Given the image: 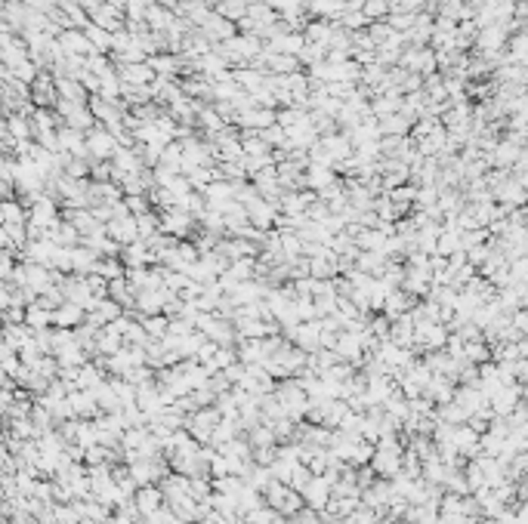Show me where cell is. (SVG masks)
I'll use <instances>...</instances> for the list:
<instances>
[{
    "mask_svg": "<svg viewBox=\"0 0 528 524\" xmlns=\"http://www.w3.org/2000/svg\"><path fill=\"white\" fill-rule=\"evenodd\" d=\"M59 114H62V121H65V127H71V129H90L96 123V117H93V111L87 108L84 102H71V99H59Z\"/></svg>",
    "mask_w": 528,
    "mask_h": 524,
    "instance_id": "2",
    "label": "cell"
},
{
    "mask_svg": "<svg viewBox=\"0 0 528 524\" xmlns=\"http://www.w3.org/2000/svg\"><path fill=\"white\" fill-rule=\"evenodd\" d=\"M349 148H352L349 136H324V139H322V151L328 154L331 160H337V164L349 158Z\"/></svg>",
    "mask_w": 528,
    "mask_h": 524,
    "instance_id": "16",
    "label": "cell"
},
{
    "mask_svg": "<svg viewBox=\"0 0 528 524\" xmlns=\"http://www.w3.org/2000/svg\"><path fill=\"white\" fill-rule=\"evenodd\" d=\"M355 244L361 247V250H371V253H380L386 244V232H368V228H361L359 238H355Z\"/></svg>",
    "mask_w": 528,
    "mask_h": 524,
    "instance_id": "31",
    "label": "cell"
},
{
    "mask_svg": "<svg viewBox=\"0 0 528 524\" xmlns=\"http://www.w3.org/2000/svg\"><path fill=\"white\" fill-rule=\"evenodd\" d=\"M84 31H87V37H90V43H93L96 53H108V49H112V40H115L112 31L99 28V25H93V22H90Z\"/></svg>",
    "mask_w": 528,
    "mask_h": 524,
    "instance_id": "28",
    "label": "cell"
},
{
    "mask_svg": "<svg viewBox=\"0 0 528 524\" xmlns=\"http://www.w3.org/2000/svg\"><path fill=\"white\" fill-rule=\"evenodd\" d=\"M161 166H167V170L180 173V170H182V145H167V148H164Z\"/></svg>",
    "mask_w": 528,
    "mask_h": 524,
    "instance_id": "35",
    "label": "cell"
},
{
    "mask_svg": "<svg viewBox=\"0 0 528 524\" xmlns=\"http://www.w3.org/2000/svg\"><path fill=\"white\" fill-rule=\"evenodd\" d=\"M260 59H263V62H269V68H272V71H278L281 77H285V74H293V71H297V65H300V59H297V55L272 53V49H266V53H263Z\"/></svg>",
    "mask_w": 528,
    "mask_h": 524,
    "instance_id": "18",
    "label": "cell"
},
{
    "mask_svg": "<svg viewBox=\"0 0 528 524\" xmlns=\"http://www.w3.org/2000/svg\"><path fill=\"white\" fill-rule=\"evenodd\" d=\"M59 145H62V151L71 154V158H81V154L90 151V148H87V139H84V133H81V129H71V127L59 129Z\"/></svg>",
    "mask_w": 528,
    "mask_h": 524,
    "instance_id": "13",
    "label": "cell"
},
{
    "mask_svg": "<svg viewBox=\"0 0 528 524\" xmlns=\"http://www.w3.org/2000/svg\"><path fill=\"white\" fill-rule=\"evenodd\" d=\"M337 25H328V22H312L306 28V43H318V47H331V37H334Z\"/></svg>",
    "mask_w": 528,
    "mask_h": 524,
    "instance_id": "23",
    "label": "cell"
},
{
    "mask_svg": "<svg viewBox=\"0 0 528 524\" xmlns=\"http://www.w3.org/2000/svg\"><path fill=\"white\" fill-rule=\"evenodd\" d=\"M244 207H248L250 225H254V228H260V232H263V228H269L275 219H278V213H275V203H272V201H266L263 195H256L254 201H248Z\"/></svg>",
    "mask_w": 528,
    "mask_h": 524,
    "instance_id": "5",
    "label": "cell"
},
{
    "mask_svg": "<svg viewBox=\"0 0 528 524\" xmlns=\"http://www.w3.org/2000/svg\"><path fill=\"white\" fill-rule=\"evenodd\" d=\"M389 269V265H386V256L383 253H371V250H365L359 256V271H365V275H383V271Z\"/></svg>",
    "mask_w": 528,
    "mask_h": 524,
    "instance_id": "22",
    "label": "cell"
},
{
    "mask_svg": "<svg viewBox=\"0 0 528 524\" xmlns=\"http://www.w3.org/2000/svg\"><path fill=\"white\" fill-rule=\"evenodd\" d=\"M0 213H3V225H25V216H22V210L16 201H3Z\"/></svg>",
    "mask_w": 528,
    "mask_h": 524,
    "instance_id": "36",
    "label": "cell"
},
{
    "mask_svg": "<svg viewBox=\"0 0 528 524\" xmlns=\"http://www.w3.org/2000/svg\"><path fill=\"white\" fill-rule=\"evenodd\" d=\"M266 49H272V53H285V55H297L306 49V34H281V37H272V43H269Z\"/></svg>",
    "mask_w": 528,
    "mask_h": 524,
    "instance_id": "14",
    "label": "cell"
},
{
    "mask_svg": "<svg viewBox=\"0 0 528 524\" xmlns=\"http://www.w3.org/2000/svg\"><path fill=\"white\" fill-rule=\"evenodd\" d=\"M324 53H328V47H318V43H306V49L300 53V59L309 62V65H318V62H324Z\"/></svg>",
    "mask_w": 528,
    "mask_h": 524,
    "instance_id": "40",
    "label": "cell"
},
{
    "mask_svg": "<svg viewBox=\"0 0 528 524\" xmlns=\"http://www.w3.org/2000/svg\"><path fill=\"white\" fill-rule=\"evenodd\" d=\"M127 207H130V213H136V216H143V213H149V203L143 201L139 195H130V201H124Z\"/></svg>",
    "mask_w": 528,
    "mask_h": 524,
    "instance_id": "44",
    "label": "cell"
},
{
    "mask_svg": "<svg viewBox=\"0 0 528 524\" xmlns=\"http://www.w3.org/2000/svg\"><path fill=\"white\" fill-rule=\"evenodd\" d=\"M201 31H204L207 37H213V40H232V37H235V25H232V18L219 16V12H211V18L201 25Z\"/></svg>",
    "mask_w": 528,
    "mask_h": 524,
    "instance_id": "10",
    "label": "cell"
},
{
    "mask_svg": "<svg viewBox=\"0 0 528 524\" xmlns=\"http://www.w3.org/2000/svg\"><path fill=\"white\" fill-rule=\"evenodd\" d=\"M368 22H371V18H368L361 10H355V12H343V16H340V25H343L346 31H349V28H365Z\"/></svg>",
    "mask_w": 528,
    "mask_h": 524,
    "instance_id": "39",
    "label": "cell"
},
{
    "mask_svg": "<svg viewBox=\"0 0 528 524\" xmlns=\"http://www.w3.org/2000/svg\"><path fill=\"white\" fill-rule=\"evenodd\" d=\"M374 524H392V521H380V518H377V521H374Z\"/></svg>",
    "mask_w": 528,
    "mask_h": 524,
    "instance_id": "47",
    "label": "cell"
},
{
    "mask_svg": "<svg viewBox=\"0 0 528 524\" xmlns=\"http://www.w3.org/2000/svg\"><path fill=\"white\" fill-rule=\"evenodd\" d=\"M32 99L38 108H47L56 99V80H50V74H38V80L32 84Z\"/></svg>",
    "mask_w": 528,
    "mask_h": 524,
    "instance_id": "15",
    "label": "cell"
},
{
    "mask_svg": "<svg viewBox=\"0 0 528 524\" xmlns=\"http://www.w3.org/2000/svg\"><path fill=\"white\" fill-rule=\"evenodd\" d=\"M402 62L411 68V71H420V74H427L429 68L435 65L433 53H427V49H423V53H420V49H411V53H405V55H402Z\"/></svg>",
    "mask_w": 528,
    "mask_h": 524,
    "instance_id": "26",
    "label": "cell"
},
{
    "mask_svg": "<svg viewBox=\"0 0 528 524\" xmlns=\"http://www.w3.org/2000/svg\"><path fill=\"white\" fill-rule=\"evenodd\" d=\"M371 111L377 117H389V114H396V111H402V99H398V92H386V96L374 99Z\"/></svg>",
    "mask_w": 528,
    "mask_h": 524,
    "instance_id": "27",
    "label": "cell"
},
{
    "mask_svg": "<svg viewBox=\"0 0 528 524\" xmlns=\"http://www.w3.org/2000/svg\"><path fill=\"white\" fill-rule=\"evenodd\" d=\"M189 225H192V219H189V213L182 207H170V210H164V216H161V228L164 232H170L176 238V234H186L189 232Z\"/></svg>",
    "mask_w": 528,
    "mask_h": 524,
    "instance_id": "11",
    "label": "cell"
},
{
    "mask_svg": "<svg viewBox=\"0 0 528 524\" xmlns=\"http://www.w3.org/2000/svg\"><path fill=\"white\" fill-rule=\"evenodd\" d=\"M408 305H411V299H408V296H402V293H389V296H386V302H383V308H386V314H389V318H402Z\"/></svg>",
    "mask_w": 528,
    "mask_h": 524,
    "instance_id": "33",
    "label": "cell"
},
{
    "mask_svg": "<svg viewBox=\"0 0 528 524\" xmlns=\"http://www.w3.org/2000/svg\"><path fill=\"white\" fill-rule=\"evenodd\" d=\"M118 74H121V80H124V84L149 86L152 80H155V74H158V71L149 65V62H121Z\"/></svg>",
    "mask_w": 528,
    "mask_h": 524,
    "instance_id": "6",
    "label": "cell"
},
{
    "mask_svg": "<svg viewBox=\"0 0 528 524\" xmlns=\"http://www.w3.org/2000/svg\"><path fill=\"white\" fill-rule=\"evenodd\" d=\"M164 503V490H158V487H143V490L136 493V506L145 512V515H152V512H158Z\"/></svg>",
    "mask_w": 528,
    "mask_h": 524,
    "instance_id": "24",
    "label": "cell"
},
{
    "mask_svg": "<svg viewBox=\"0 0 528 524\" xmlns=\"http://www.w3.org/2000/svg\"><path fill=\"white\" fill-rule=\"evenodd\" d=\"M439 247H435V250H439V253H454V250H457V234H451V232H448V234H439Z\"/></svg>",
    "mask_w": 528,
    "mask_h": 524,
    "instance_id": "42",
    "label": "cell"
},
{
    "mask_svg": "<svg viewBox=\"0 0 528 524\" xmlns=\"http://www.w3.org/2000/svg\"><path fill=\"white\" fill-rule=\"evenodd\" d=\"M389 10H392L389 0H368L365 10H361V12H365V16L371 18V22H377V18H386V16H389Z\"/></svg>",
    "mask_w": 528,
    "mask_h": 524,
    "instance_id": "37",
    "label": "cell"
},
{
    "mask_svg": "<svg viewBox=\"0 0 528 524\" xmlns=\"http://www.w3.org/2000/svg\"><path fill=\"white\" fill-rule=\"evenodd\" d=\"M90 18H93V25H99V28L112 31V34L124 31V12H121V6L112 3V0H106V3H102Z\"/></svg>",
    "mask_w": 528,
    "mask_h": 524,
    "instance_id": "7",
    "label": "cell"
},
{
    "mask_svg": "<svg viewBox=\"0 0 528 524\" xmlns=\"http://www.w3.org/2000/svg\"><path fill=\"white\" fill-rule=\"evenodd\" d=\"M337 179H334V173H331V166H324V164H309V173H306V185L309 188H328V185H334Z\"/></svg>",
    "mask_w": 528,
    "mask_h": 524,
    "instance_id": "20",
    "label": "cell"
},
{
    "mask_svg": "<svg viewBox=\"0 0 528 524\" xmlns=\"http://www.w3.org/2000/svg\"><path fill=\"white\" fill-rule=\"evenodd\" d=\"M84 321V305H77V302H65V305H59L56 312H53V324L59 327H77Z\"/></svg>",
    "mask_w": 528,
    "mask_h": 524,
    "instance_id": "17",
    "label": "cell"
},
{
    "mask_svg": "<svg viewBox=\"0 0 528 524\" xmlns=\"http://www.w3.org/2000/svg\"><path fill=\"white\" fill-rule=\"evenodd\" d=\"M106 232L115 238V244H136L143 234H139V219L136 216H115L112 222L106 225Z\"/></svg>",
    "mask_w": 528,
    "mask_h": 524,
    "instance_id": "4",
    "label": "cell"
},
{
    "mask_svg": "<svg viewBox=\"0 0 528 524\" xmlns=\"http://www.w3.org/2000/svg\"><path fill=\"white\" fill-rule=\"evenodd\" d=\"M275 438V429H254V444L256 447H269Z\"/></svg>",
    "mask_w": 528,
    "mask_h": 524,
    "instance_id": "43",
    "label": "cell"
},
{
    "mask_svg": "<svg viewBox=\"0 0 528 524\" xmlns=\"http://www.w3.org/2000/svg\"><path fill=\"white\" fill-rule=\"evenodd\" d=\"M516 324H519L522 330H528V314H525V312H519V314H516Z\"/></svg>",
    "mask_w": 528,
    "mask_h": 524,
    "instance_id": "45",
    "label": "cell"
},
{
    "mask_svg": "<svg viewBox=\"0 0 528 524\" xmlns=\"http://www.w3.org/2000/svg\"><path fill=\"white\" fill-rule=\"evenodd\" d=\"M93 275H102L106 281H118V277H124V269L118 265V259H99Z\"/></svg>",
    "mask_w": 528,
    "mask_h": 524,
    "instance_id": "34",
    "label": "cell"
},
{
    "mask_svg": "<svg viewBox=\"0 0 528 524\" xmlns=\"http://www.w3.org/2000/svg\"><path fill=\"white\" fill-rule=\"evenodd\" d=\"M198 330L204 333V336H211V339H217V342H229V327L223 324L219 318H213V314H201L198 318Z\"/></svg>",
    "mask_w": 528,
    "mask_h": 524,
    "instance_id": "19",
    "label": "cell"
},
{
    "mask_svg": "<svg viewBox=\"0 0 528 524\" xmlns=\"http://www.w3.org/2000/svg\"><path fill=\"white\" fill-rule=\"evenodd\" d=\"M238 123L248 127V129L263 133V129H269V127L278 123V114H275L272 108H250V111H244V114H238Z\"/></svg>",
    "mask_w": 528,
    "mask_h": 524,
    "instance_id": "9",
    "label": "cell"
},
{
    "mask_svg": "<svg viewBox=\"0 0 528 524\" xmlns=\"http://www.w3.org/2000/svg\"><path fill=\"white\" fill-rule=\"evenodd\" d=\"M93 176H102V179H106V176H108V166H93Z\"/></svg>",
    "mask_w": 528,
    "mask_h": 524,
    "instance_id": "46",
    "label": "cell"
},
{
    "mask_svg": "<svg viewBox=\"0 0 528 524\" xmlns=\"http://www.w3.org/2000/svg\"><path fill=\"white\" fill-rule=\"evenodd\" d=\"M155 259H158V253L152 250V244H145V240L127 244V250H124V262H127V265H133V269H143V265L155 262Z\"/></svg>",
    "mask_w": 528,
    "mask_h": 524,
    "instance_id": "12",
    "label": "cell"
},
{
    "mask_svg": "<svg viewBox=\"0 0 528 524\" xmlns=\"http://www.w3.org/2000/svg\"><path fill=\"white\" fill-rule=\"evenodd\" d=\"M149 65L155 68L161 77H170V74H176L182 68V59H176V55H152Z\"/></svg>",
    "mask_w": 528,
    "mask_h": 524,
    "instance_id": "32",
    "label": "cell"
},
{
    "mask_svg": "<svg viewBox=\"0 0 528 524\" xmlns=\"http://www.w3.org/2000/svg\"><path fill=\"white\" fill-rule=\"evenodd\" d=\"M374 521H377V512H374V506H371V509H368V506H359L352 515H346V524H374Z\"/></svg>",
    "mask_w": 528,
    "mask_h": 524,
    "instance_id": "38",
    "label": "cell"
},
{
    "mask_svg": "<svg viewBox=\"0 0 528 524\" xmlns=\"http://www.w3.org/2000/svg\"><path fill=\"white\" fill-rule=\"evenodd\" d=\"M248 10H250V0H219V16L232 18V22L248 18Z\"/></svg>",
    "mask_w": 528,
    "mask_h": 524,
    "instance_id": "29",
    "label": "cell"
},
{
    "mask_svg": "<svg viewBox=\"0 0 528 524\" xmlns=\"http://www.w3.org/2000/svg\"><path fill=\"white\" fill-rule=\"evenodd\" d=\"M56 40H59V47H62V53H65V55H84V59H90V55L96 53L93 43H90V37H87V31H84V28H69V31H62V34H59Z\"/></svg>",
    "mask_w": 528,
    "mask_h": 524,
    "instance_id": "3",
    "label": "cell"
},
{
    "mask_svg": "<svg viewBox=\"0 0 528 524\" xmlns=\"http://www.w3.org/2000/svg\"><path fill=\"white\" fill-rule=\"evenodd\" d=\"M25 324L32 327V330H44V327L53 324V312L50 308H44L40 302H32V308L25 312Z\"/></svg>",
    "mask_w": 528,
    "mask_h": 524,
    "instance_id": "25",
    "label": "cell"
},
{
    "mask_svg": "<svg viewBox=\"0 0 528 524\" xmlns=\"http://www.w3.org/2000/svg\"><path fill=\"white\" fill-rule=\"evenodd\" d=\"M7 129L13 133V139H16V142H28V136L34 133V127L25 121V111H22V114H10Z\"/></svg>",
    "mask_w": 528,
    "mask_h": 524,
    "instance_id": "30",
    "label": "cell"
},
{
    "mask_svg": "<svg viewBox=\"0 0 528 524\" xmlns=\"http://www.w3.org/2000/svg\"><path fill=\"white\" fill-rule=\"evenodd\" d=\"M87 148L96 154V158H108V154H118V136L112 129L99 127V129H90L87 136Z\"/></svg>",
    "mask_w": 528,
    "mask_h": 524,
    "instance_id": "8",
    "label": "cell"
},
{
    "mask_svg": "<svg viewBox=\"0 0 528 524\" xmlns=\"http://www.w3.org/2000/svg\"><path fill=\"white\" fill-rule=\"evenodd\" d=\"M371 466H374V472L383 475V478H396V475H398L402 460H398V447H396V441H392V435H383L377 441V450H374Z\"/></svg>",
    "mask_w": 528,
    "mask_h": 524,
    "instance_id": "1",
    "label": "cell"
},
{
    "mask_svg": "<svg viewBox=\"0 0 528 524\" xmlns=\"http://www.w3.org/2000/svg\"><path fill=\"white\" fill-rule=\"evenodd\" d=\"M108 293H112V299L118 302V305H136V290H133V284L127 281V277H118V281L108 284Z\"/></svg>",
    "mask_w": 528,
    "mask_h": 524,
    "instance_id": "21",
    "label": "cell"
},
{
    "mask_svg": "<svg viewBox=\"0 0 528 524\" xmlns=\"http://www.w3.org/2000/svg\"><path fill=\"white\" fill-rule=\"evenodd\" d=\"M143 327L152 333V336H167V333H170V324L164 318H145Z\"/></svg>",
    "mask_w": 528,
    "mask_h": 524,
    "instance_id": "41",
    "label": "cell"
}]
</instances>
